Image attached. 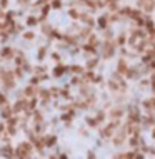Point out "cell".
<instances>
[{"mask_svg": "<svg viewBox=\"0 0 155 159\" xmlns=\"http://www.w3.org/2000/svg\"><path fill=\"white\" fill-rule=\"evenodd\" d=\"M0 102H3V95H0Z\"/></svg>", "mask_w": 155, "mask_h": 159, "instance_id": "obj_1", "label": "cell"}]
</instances>
